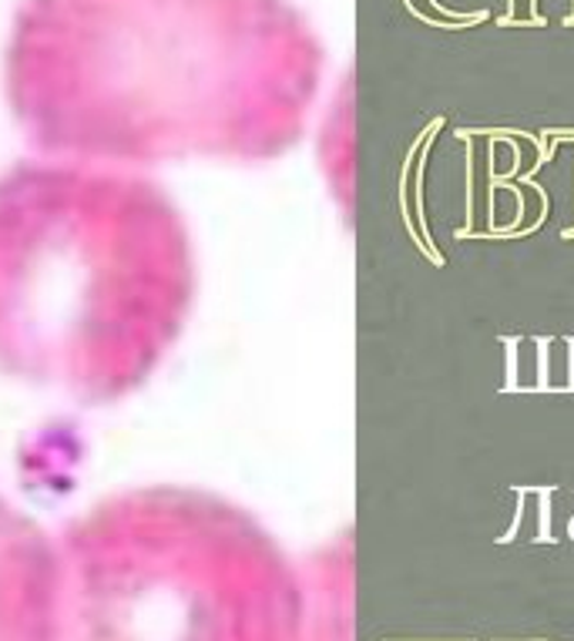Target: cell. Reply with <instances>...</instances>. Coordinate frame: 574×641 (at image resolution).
Masks as SVG:
<instances>
[{
    "instance_id": "cell-1",
    "label": "cell",
    "mask_w": 574,
    "mask_h": 641,
    "mask_svg": "<svg viewBox=\"0 0 574 641\" xmlns=\"http://www.w3.org/2000/svg\"><path fill=\"white\" fill-rule=\"evenodd\" d=\"M316 64L286 0H24L4 91L55 158H255L296 131Z\"/></svg>"
},
{
    "instance_id": "cell-3",
    "label": "cell",
    "mask_w": 574,
    "mask_h": 641,
    "mask_svg": "<svg viewBox=\"0 0 574 641\" xmlns=\"http://www.w3.org/2000/svg\"><path fill=\"white\" fill-rule=\"evenodd\" d=\"M58 565L55 641H279L266 541L205 494H115L61 531Z\"/></svg>"
},
{
    "instance_id": "cell-4",
    "label": "cell",
    "mask_w": 574,
    "mask_h": 641,
    "mask_svg": "<svg viewBox=\"0 0 574 641\" xmlns=\"http://www.w3.org/2000/svg\"><path fill=\"white\" fill-rule=\"evenodd\" d=\"M58 591V541L0 497V641H55Z\"/></svg>"
},
{
    "instance_id": "cell-2",
    "label": "cell",
    "mask_w": 574,
    "mask_h": 641,
    "mask_svg": "<svg viewBox=\"0 0 574 641\" xmlns=\"http://www.w3.org/2000/svg\"><path fill=\"white\" fill-rule=\"evenodd\" d=\"M189 302V233L155 181L77 158L0 175V373L115 403L152 377Z\"/></svg>"
}]
</instances>
